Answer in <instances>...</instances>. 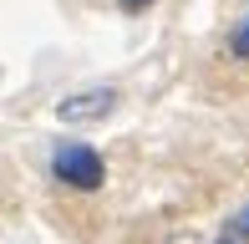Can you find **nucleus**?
I'll list each match as a JSON object with an SVG mask.
<instances>
[{"mask_svg": "<svg viewBox=\"0 0 249 244\" xmlns=\"http://www.w3.org/2000/svg\"><path fill=\"white\" fill-rule=\"evenodd\" d=\"M219 244H244V239H234V234H224V239H219Z\"/></svg>", "mask_w": 249, "mask_h": 244, "instance_id": "obj_6", "label": "nucleus"}, {"mask_svg": "<svg viewBox=\"0 0 249 244\" xmlns=\"http://www.w3.org/2000/svg\"><path fill=\"white\" fill-rule=\"evenodd\" d=\"M51 173H56V183L76 188V193H97V188L107 183L102 153L87 148V142H56L51 148Z\"/></svg>", "mask_w": 249, "mask_h": 244, "instance_id": "obj_1", "label": "nucleus"}, {"mask_svg": "<svg viewBox=\"0 0 249 244\" xmlns=\"http://www.w3.org/2000/svg\"><path fill=\"white\" fill-rule=\"evenodd\" d=\"M117 107V87H87V92H71L56 102V117L61 122H102Z\"/></svg>", "mask_w": 249, "mask_h": 244, "instance_id": "obj_2", "label": "nucleus"}, {"mask_svg": "<svg viewBox=\"0 0 249 244\" xmlns=\"http://www.w3.org/2000/svg\"><path fill=\"white\" fill-rule=\"evenodd\" d=\"M229 234H234V239H249V204L239 209V214H234V224H229Z\"/></svg>", "mask_w": 249, "mask_h": 244, "instance_id": "obj_4", "label": "nucleus"}, {"mask_svg": "<svg viewBox=\"0 0 249 244\" xmlns=\"http://www.w3.org/2000/svg\"><path fill=\"white\" fill-rule=\"evenodd\" d=\"M229 51H234V56H249V20H239V26H234V36H229Z\"/></svg>", "mask_w": 249, "mask_h": 244, "instance_id": "obj_3", "label": "nucleus"}, {"mask_svg": "<svg viewBox=\"0 0 249 244\" xmlns=\"http://www.w3.org/2000/svg\"><path fill=\"white\" fill-rule=\"evenodd\" d=\"M153 0H122V10H127V16H138V10H148Z\"/></svg>", "mask_w": 249, "mask_h": 244, "instance_id": "obj_5", "label": "nucleus"}]
</instances>
